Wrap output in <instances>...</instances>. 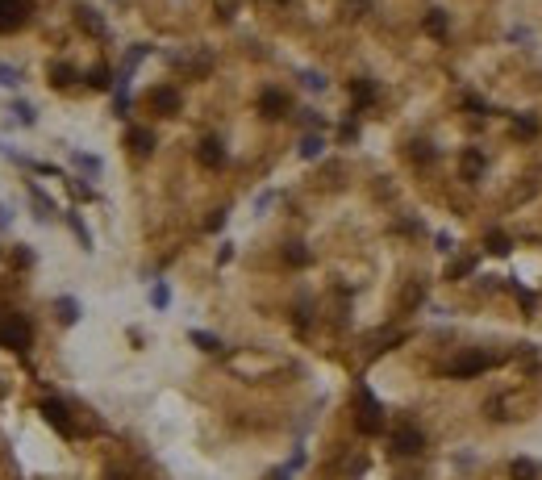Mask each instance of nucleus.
<instances>
[{
	"mask_svg": "<svg viewBox=\"0 0 542 480\" xmlns=\"http://www.w3.org/2000/svg\"><path fill=\"white\" fill-rule=\"evenodd\" d=\"M471 268H475V259H459V263H451V272H447V276L455 280V276H467Z\"/></svg>",
	"mask_w": 542,
	"mask_h": 480,
	"instance_id": "cd10ccee",
	"label": "nucleus"
},
{
	"mask_svg": "<svg viewBox=\"0 0 542 480\" xmlns=\"http://www.w3.org/2000/svg\"><path fill=\"white\" fill-rule=\"evenodd\" d=\"M301 84H305V88H313V92H321V88H325V76H317V71H305V76H301Z\"/></svg>",
	"mask_w": 542,
	"mask_h": 480,
	"instance_id": "c85d7f7f",
	"label": "nucleus"
},
{
	"mask_svg": "<svg viewBox=\"0 0 542 480\" xmlns=\"http://www.w3.org/2000/svg\"><path fill=\"white\" fill-rule=\"evenodd\" d=\"M13 113H17V122H21V126H34V109H30L25 100H17V104H13Z\"/></svg>",
	"mask_w": 542,
	"mask_h": 480,
	"instance_id": "bb28decb",
	"label": "nucleus"
},
{
	"mask_svg": "<svg viewBox=\"0 0 542 480\" xmlns=\"http://www.w3.org/2000/svg\"><path fill=\"white\" fill-rule=\"evenodd\" d=\"M351 96H355V109H367V104L375 100V84L371 80H355L351 84Z\"/></svg>",
	"mask_w": 542,
	"mask_h": 480,
	"instance_id": "f8f14e48",
	"label": "nucleus"
},
{
	"mask_svg": "<svg viewBox=\"0 0 542 480\" xmlns=\"http://www.w3.org/2000/svg\"><path fill=\"white\" fill-rule=\"evenodd\" d=\"M196 159H200L204 168H222V163H226V146L217 142V138H204L200 150H196Z\"/></svg>",
	"mask_w": 542,
	"mask_h": 480,
	"instance_id": "9d476101",
	"label": "nucleus"
},
{
	"mask_svg": "<svg viewBox=\"0 0 542 480\" xmlns=\"http://www.w3.org/2000/svg\"><path fill=\"white\" fill-rule=\"evenodd\" d=\"M325 150V142L317 138V134H305V142H301V159H317Z\"/></svg>",
	"mask_w": 542,
	"mask_h": 480,
	"instance_id": "a211bd4d",
	"label": "nucleus"
},
{
	"mask_svg": "<svg viewBox=\"0 0 542 480\" xmlns=\"http://www.w3.org/2000/svg\"><path fill=\"white\" fill-rule=\"evenodd\" d=\"M167 301H172L167 284H154V288H150V305H154V309H167Z\"/></svg>",
	"mask_w": 542,
	"mask_h": 480,
	"instance_id": "5701e85b",
	"label": "nucleus"
},
{
	"mask_svg": "<svg viewBox=\"0 0 542 480\" xmlns=\"http://www.w3.org/2000/svg\"><path fill=\"white\" fill-rule=\"evenodd\" d=\"M425 34H434V38L447 34V13H443V9H434V13L425 17Z\"/></svg>",
	"mask_w": 542,
	"mask_h": 480,
	"instance_id": "2eb2a0df",
	"label": "nucleus"
},
{
	"mask_svg": "<svg viewBox=\"0 0 542 480\" xmlns=\"http://www.w3.org/2000/svg\"><path fill=\"white\" fill-rule=\"evenodd\" d=\"M392 451L397 455H421L425 451V435L417 431V426H397L392 431Z\"/></svg>",
	"mask_w": 542,
	"mask_h": 480,
	"instance_id": "7ed1b4c3",
	"label": "nucleus"
},
{
	"mask_svg": "<svg viewBox=\"0 0 542 480\" xmlns=\"http://www.w3.org/2000/svg\"><path fill=\"white\" fill-rule=\"evenodd\" d=\"M88 84H92V88H108V71H104V67H92Z\"/></svg>",
	"mask_w": 542,
	"mask_h": 480,
	"instance_id": "7c9ffc66",
	"label": "nucleus"
},
{
	"mask_svg": "<svg viewBox=\"0 0 542 480\" xmlns=\"http://www.w3.org/2000/svg\"><path fill=\"white\" fill-rule=\"evenodd\" d=\"M104 480H126V472H108V476H104Z\"/></svg>",
	"mask_w": 542,
	"mask_h": 480,
	"instance_id": "f704fd0d",
	"label": "nucleus"
},
{
	"mask_svg": "<svg viewBox=\"0 0 542 480\" xmlns=\"http://www.w3.org/2000/svg\"><path fill=\"white\" fill-rule=\"evenodd\" d=\"M42 418H46L59 435H67V439L75 435V426H71V418H67V405H63L59 397H46V401H42Z\"/></svg>",
	"mask_w": 542,
	"mask_h": 480,
	"instance_id": "423d86ee",
	"label": "nucleus"
},
{
	"mask_svg": "<svg viewBox=\"0 0 542 480\" xmlns=\"http://www.w3.org/2000/svg\"><path fill=\"white\" fill-rule=\"evenodd\" d=\"M284 259L292 263V268H305V263H309V251H305L301 242H292V247H284Z\"/></svg>",
	"mask_w": 542,
	"mask_h": 480,
	"instance_id": "6ab92c4d",
	"label": "nucleus"
},
{
	"mask_svg": "<svg viewBox=\"0 0 542 480\" xmlns=\"http://www.w3.org/2000/svg\"><path fill=\"white\" fill-rule=\"evenodd\" d=\"M71 80H75V71H71L67 63H54V67H50V84H54V88H67Z\"/></svg>",
	"mask_w": 542,
	"mask_h": 480,
	"instance_id": "dca6fc26",
	"label": "nucleus"
},
{
	"mask_svg": "<svg viewBox=\"0 0 542 480\" xmlns=\"http://www.w3.org/2000/svg\"><path fill=\"white\" fill-rule=\"evenodd\" d=\"M513 480H538V464L534 459H513Z\"/></svg>",
	"mask_w": 542,
	"mask_h": 480,
	"instance_id": "4468645a",
	"label": "nucleus"
},
{
	"mask_svg": "<svg viewBox=\"0 0 542 480\" xmlns=\"http://www.w3.org/2000/svg\"><path fill=\"white\" fill-rule=\"evenodd\" d=\"M488 251H493V255H509V238L501 230H493V234H488Z\"/></svg>",
	"mask_w": 542,
	"mask_h": 480,
	"instance_id": "412c9836",
	"label": "nucleus"
},
{
	"mask_svg": "<svg viewBox=\"0 0 542 480\" xmlns=\"http://www.w3.org/2000/svg\"><path fill=\"white\" fill-rule=\"evenodd\" d=\"M30 196H34V209H38V218L46 222V218H50V201H46V196H42L38 188H30Z\"/></svg>",
	"mask_w": 542,
	"mask_h": 480,
	"instance_id": "b1692460",
	"label": "nucleus"
},
{
	"mask_svg": "<svg viewBox=\"0 0 542 480\" xmlns=\"http://www.w3.org/2000/svg\"><path fill=\"white\" fill-rule=\"evenodd\" d=\"M351 138H359V126H355V122L342 126V142H351Z\"/></svg>",
	"mask_w": 542,
	"mask_h": 480,
	"instance_id": "72a5a7b5",
	"label": "nucleus"
},
{
	"mask_svg": "<svg viewBox=\"0 0 542 480\" xmlns=\"http://www.w3.org/2000/svg\"><path fill=\"white\" fill-rule=\"evenodd\" d=\"M75 168H84L88 176H96V172H100V159H96V155H80V150H75Z\"/></svg>",
	"mask_w": 542,
	"mask_h": 480,
	"instance_id": "4be33fe9",
	"label": "nucleus"
},
{
	"mask_svg": "<svg viewBox=\"0 0 542 480\" xmlns=\"http://www.w3.org/2000/svg\"><path fill=\"white\" fill-rule=\"evenodd\" d=\"M204 226H209V230H222V226H226V209H217V213H213V218H209Z\"/></svg>",
	"mask_w": 542,
	"mask_h": 480,
	"instance_id": "473e14b6",
	"label": "nucleus"
},
{
	"mask_svg": "<svg viewBox=\"0 0 542 480\" xmlns=\"http://www.w3.org/2000/svg\"><path fill=\"white\" fill-rule=\"evenodd\" d=\"M54 309H59V317H63V322L71 326L75 322V317H80V305L71 301V297H59V301H54Z\"/></svg>",
	"mask_w": 542,
	"mask_h": 480,
	"instance_id": "f3484780",
	"label": "nucleus"
},
{
	"mask_svg": "<svg viewBox=\"0 0 542 480\" xmlns=\"http://www.w3.org/2000/svg\"><path fill=\"white\" fill-rule=\"evenodd\" d=\"M238 5H242V0H217V17H226V21H230V17L238 13Z\"/></svg>",
	"mask_w": 542,
	"mask_h": 480,
	"instance_id": "a878e982",
	"label": "nucleus"
},
{
	"mask_svg": "<svg viewBox=\"0 0 542 480\" xmlns=\"http://www.w3.org/2000/svg\"><path fill=\"white\" fill-rule=\"evenodd\" d=\"M30 17V0H0V34L21 30Z\"/></svg>",
	"mask_w": 542,
	"mask_h": 480,
	"instance_id": "20e7f679",
	"label": "nucleus"
},
{
	"mask_svg": "<svg viewBox=\"0 0 542 480\" xmlns=\"http://www.w3.org/2000/svg\"><path fill=\"white\" fill-rule=\"evenodd\" d=\"M459 168H463V180H471V184H475V180L484 176V168H488V159H484V150H475V146H471V150H463Z\"/></svg>",
	"mask_w": 542,
	"mask_h": 480,
	"instance_id": "1a4fd4ad",
	"label": "nucleus"
},
{
	"mask_svg": "<svg viewBox=\"0 0 542 480\" xmlns=\"http://www.w3.org/2000/svg\"><path fill=\"white\" fill-rule=\"evenodd\" d=\"M30 322L21 313H13V309H0V347H9V351H25L30 347Z\"/></svg>",
	"mask_w": 542,
	"mask_h": 480,
	"instance_id": "f257e3e1",
	"label": "nucleus"
},
{
	"mask_svg": "<svg viewBox=\"0 0 542 480\" xmlns=\"http://www.w3.org/2000/svg\"><path fill=\"white\" fill-rule=\"evenodd\" d=\"M192 343H196L200 351H222V339H213V334H204V330H192Z\"/></svg>",
	"mask_w": 542,
	"mask_h": 480,
	"instance_id": "aec40b11",
	"label": "nucleus"
},
{
	"mask_svg": "<svg viewBox=\"0 0 542 480\" xmlns=\"http://www.w3.org/2000/svg\"><path fill=\"white\" fill-rule=\"evenodd\" d=\"M259 109H263V117H284V113H288V96H284L280 88H267V92L259 96Z\"/></svg>",
	"mask_w": 542,
	"mask_h": 480,
	"instance_id": "6e6552de",
	"label": "nucleus"
},
{
	"mask_svg": "<svg viewBox=\"0 0 542 480\" xmlns=\"http://www.w3.org/2000/svg\"><path fill=\"white\" fill-rule=\"evenodd\" d=\"M150 109L163 113V117L180 113V92H176V88H154V92H150Z\"/></svg>",
	"mask_w": 542,
	"mask_h": 480,
	"instance_id": "0eeeda50",
	"label": "nucleus"
},
{
	"mask_svg": "<svg viewBox=\"0 0 542 480\" xmlns=\"http://www.w3.org/2000/svg\"><path fill=\"white\" fill-rule=\"evenodd\" d=\"M71 230H75V238H80L84 247H92V234H88V226H84L80 218H71Z\"/></svg>",
	"mask_w": 542,
	"mask_h": 480,
	"instance_id": "2f4dec72",
	"label": "nucleus"
},
{
	"mask_svg": "<svg viewBox=\"0 0 542 480\" xmlns=\"http://www.w3.org/2000/svg\"><path fill=\"white\" fill-rule=\"evenodd\" d=\"M75 21H80V30H88L92 38H104V21H100V13H96L92 5H80V9H75Z\"/></svg>",
	"mask_w": 542,
	"mask_h": 480,
	"instance_id": "9b49d317",
	"label": "nucleus"
},
{
	"mask_svg": "<svg viewBox=\"0 0 542 480\" xmlns=\"http://www.w3.org/2000/svg\"><path fill=\"white\" fill-rule=\"evenodd\" d=\"M413 159H417V163H434V150H429V142H417V146H413Z\"/></svg>",
	"mask_w": 542,
	"mask_h": 480,
	"instance_id": "c756f323",
	"label": "nucleus"
},
{
	"mask_svg": "<svg viewBox=\"0 0 542 480\" xmlns=\"http://www.w3.org/2000/svg\"><path fill=\"white\" fill-rule=\"evenodd\" d=\"M493 363H497L493 355H484V351H467V355H463V359H455L447 372H451V376H459V380H467V376H475V372H488Z\"/></svg>",
	"mask_w": 542,
	"mask_h": 480,
	"instance_id": "39448f33",
	"label": "nucleus"
},
{
	"mask_svg": "<svg viewBox=\"0 0 542 480\" xmlns=\"http://www.w3.org/2000/svg\"><path fill=\"white\" fill-rule=\"evenodd\" d=\"M126 138H130V146H134L138 155H146V150L154 146V134H150V130H138V126H134V130H130Z\"/></svg>",
	"mask_w": 542,
	"mask_h": 480,
	"instance_id": "ddd939ff",
	"label": "nucleus"
},
{
	"mask_svg": "<svg viewBox=\"0 0 542 480\" xmlns=\"http://www.w3.org/2000/svg\"><path fill=\"white\" fill-rule=\"evenodd\" d=\"M0 88H17V67L0 63Z\"/></svg>",
	"mask_w": 542,
	"mask_h": 480,
	"instance_id": "393cba45",
	"label": "nucleus"
},
{
	"mask_svg": "<svg viewBox=\"0 0 542 480\" xmlns=\"http://www.w3.org/2000/svg\"><path fill=\"white\" fill-rule=\"evenodd\" d=\"M355 426H359V435H379L384 431V409H379V401L371 397L367 385H359V418H355Z\"/></svg>",
	"mask_w": 542,
	"mask_h": 480,
	"instance_id": "f03ea898",
	"label": "nucleus"
}]
</instances>
